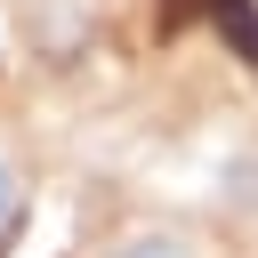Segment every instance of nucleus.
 I'll return each instance as SVG.
<instances>
[{
  "instance_id": "f03ea898",
  "label": "nucleus",
  "mask_w": 258,
  "mask_h": 258,
  "mask_svg": "<svg viewBox=\"0 0 258 258\" xmlns=\"http://www.w3.org/2000/svg\"><path fill=\"white\" fill-rule=\"evenodd\" d=\"M16 218H24V169L0 153V242H8V226H16Z\"/></svg>"
},
{
  "instance_id": "f257e3e1",
  "label": "nucleus",
  "mask_w": 258,
  "mask_h": 258,
  "mask_svg": "<svg viewBox=\"0 0 258 258\" xmlns=\"http://www.w3.org/2000/svg\"><path fill=\"white\" fill-rule=\"evenodd\" d=\"M105 258H202V242L185 226H129L121 242H105Z\"/></svg>"
}]
</instances>
